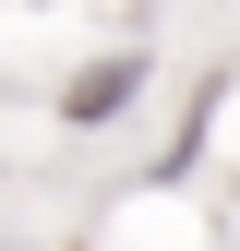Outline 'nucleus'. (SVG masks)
<instances>
[{
	"instance_id": "nucleus-1",
	"label": "nucleus",
	"mask_w": 240,
	"mask_h": 251,
	"mask_svg": "<svg viewBox=\"0 0 240 251\" xmlns=\"http://www.w3.org/2000/svg\"><path fill=\"white\" fill-rule=\"evenodd\" d=\"M144 48H108V60H84L72 84H60V132H108V120H132L144 108Z\"/></svg>"
}]
</instances>
